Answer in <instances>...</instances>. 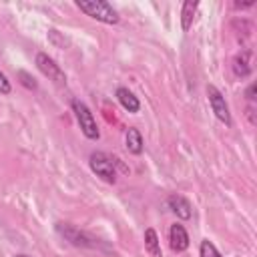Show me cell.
I'll list each match as a JSON object with an SVG mask.
<instances>
[{"mask_svg":"<svg viewBox=\"0 0 257 257\" xmlns=\"http://www.w3.org/2000/svg\"><path fill=\"white\" fill-rule=\"evenodd\" d=\"M199 257H223V255L219 253V249L209 239H203L199 245Z\"/></svg>","mask_w":257,"mask_h":257,"instance_id":"14","label":"cell"},{"mask_svg":"<svg viewBox=\"0 0 257 257\" xmlns=\"http://www.w3.org/2000/svg\"><path fill=\"white\" fill-rule=\"evenodd\" d=\"M16 76H18V80H20V84H22L24 88H28V90H36V88H38V82L34 80V76H32L30 72H26V70H18Z\"/></svg>","mask_w":257,"mask_h":257,"instance_id":"15","label":"cell"},{"mask_svg":"<svg viewBox=\"0 0 257 257\" xmlns=\"http://www.w3.org/2000/svg\"><path fill=\"white\" fill-rule=\"evenodd\" d=\"M231 68H233V74L239 76V78L249 76V74L253 72V50H251V48L241 50V52L233 58Z\"/></svg>","mask_w":257,"mask_h":257,"instance_id":"8","label":"cell"},{"mask_svg":"<svg viewBox=\"0 0 257 257\" xmlns=\"http://www.w3.org/2000/svg\"><path fill=\"white\" fill-rule=\"evenodd\" d=\"M76 6L80 12H84L86 16H90L102 24H118L120 22L118 12L104 0H78Z\"/></svg>","mask_w":257,"mask_h":257,"instance_id":"1","label":"cell"},{"mask_svg":"<svg viewBox=\"0 0 257 257\" xmlns=\"http://www.w3.org/2000/svg\"><path fill=\"white\" fill-rule=\"evenodd\" d=\"M14 257H28V255H24V253H20V255H14Z\"/></svg>","mask_w":257,"mask_h":257,"instance_id":"19","label":"cell"},{"mask_svg":"<svg viewBox=\"0 0 257 257\" xmlns=\"http://www.w3.org/2000/svg\"><path fill=\"white\" fill-rule=\"evenodd\" d=\"M255 4V0H249V2H235V8H251Z\"/></svg>","mask_w":257,"mask_h":257,"instance_id":"18","label":"cell"},{"mask_svg":"<svg viewBox=\"0 0 257 257\" xmlns=\"http://www.w3.org/2000/svg\"><path fill=\"white\" fill-rule=\"evenodd\" d=\"M207 98H209V104L215 112V116L225 124V126H231V112H229V104L223 96V92L215 86V84H209L207 86Z\"/></svg>","mask_w":257,"mask_h":257,"instance_id":"6","label":"cell"},{"mask_svg":"<svg viewBox=\"0 0 257 257\" xmlns=\"http://www.w3.org/2000/svg\"><path fill=\"white\" fill-rule=\"evenodd\" d=\"M167 205H169V209L179 217V219H183V221H187V219H191V215H193V209H191V203L183 197V195H177V193H173V195H169V199H167Z\"/></svg>","mask_w":257,"mask_h":257,"instance_id":"9","label":"cell"},{"mask_svg":"<svg viewBox=\"0 0 257 257\" xmlns=\"http://www.w3.org/2000/svg\"><path fill=\"white\" fill-rule=\"evenodd\" d=\"M70 106H72V112L76 116V122H78L80 131H82V135L86 139H90V141H96L100 137V131L96 126V120H94V114L90 112V108L78 98H72Z\"/></svg>","mask_w":257,"mask_h":257,"instance_id":"3","label":"cell"},{"mask_svg":"<svg viewBox=\"0 0 257 257\" xmlns=\"http://www.w3.org/2000/svg\"><path fill=\"white\" fill-rule=\"evenodd\" d=\"M116 100H118L120 106H122L124 110H128V112H139V108H141L139 98H137L128 88H124V86H118V88H116Z\"/></svg>","mask_w":257,"mask_h":257,"instance_id":"11","label":"cell"},{"mask_svg":"<svg viewBox=\"0 0 257 257\" xmlns=\"http://www.w3.org/2000/svg\"><path fill=\"white\" fill-rule=\"evenodd\" d=\"M54 229H56V233H58L64 241H68V243L74 245V247H80V249H96V247L102 245L96 237H92L90 233H86V231H82V229H78V227H74V225H70V223L58 221V223L54 225Z\"/></svg>","mask_w":257,"mask_h":257,"instance_id":"2","label":"cell"},{"mask_svg":"<svg viewBox=\"0 0 257 257\" xmlns=\"http://www.w3.org/2000/svg\"><path fill=\"white\" fill-rule=\"evenodd\" d=\"M145 249L151 257H163V251H161V243H159V235L153 227L145 229Z\"/></svg>","mask_w":257,"mask_h":257,"instance_id":"12","label":"cell"},{"mask_svg":"<svg viewBox=\"0 0 257 257\" xmlns=\"http://www.w3.org/2000/svg\"><path fill=\"white\" fill-rule=\"evenodd\" d=\"M124 147H126V151L133 153V155H141V153H143L145 143H143V135H141L139 128H135V126L126 128V135H124Z\"/></svg>","mask_w":257,"mask_h":257,"instance_id":"10","label":"cell"},{"mask_svg":"<svg viewBox=\"0 0 257 257\" xmlns=\"http://www.w3.org/2000/svg\"><path fill=\"white\" fill-rule=\"evenodd\" d=\"M197 8H199V2H191V0L183 2V8H181V26H183V30H185V32L191 28Z\"/></svg>","mask_w":257,"mask_h":257,"instance_id":"13","label":"cell"},{"mask_svg":"<svg viewBox=\"0 0 257 257\" xmlns=\"http://www.w3.org/2000/svg\"><path fill=\"white\" fill-rule=\"evenodd\" d=\"M12 92V84L8 80V76L0 70V94H10Z\"/></svg>","mask_w":257,"mask_h":257,"instance_id":"16","label":"cell"},{"mask_svg":"<svg viewBox=\"0 0 257 257\" xmlns=\"http://www.w3.org/2000/svg\"><path fill=\"white\" fill-rule=\"evenodd\" d=\"M90 169L96 177H100L104 183H114L116 181V171H114V159H110L106 153L102 151H94L88 159Z\"/></svg>","mask_w":257,"mask_h":257,"instance_id":"4","label":"cell"},{"mask_svg":"<svg viewBox=\"0 0 257 257\" xmlns=\"http://www.w3.org/2000/svg\"><path fill=\"white\" fill-rule=\"evenodd\" d=\"M255 88H257L255 84H249V86H247V90H245V96H247V100H249L251 104L255 102Z\"/></svg>","mask_w":257,"mask_h":257,"instance_id":"17","label":"cell"},{"mask_svg":"<svg viewBox=\"0 0 257 257\" xmlns=\"http://www.w3.org/2000/svg\"><path fill=\"white\" fill-rule=\"evenodd\" d=\"M169 245H171V249L175 253H183V251L189 249L191 239H189V233H187V229L183 225H179V223L171 225V229H169Z\"/></svg>","mask_w":257,"mask_h":257,"instance_id":"7","label":"cell"},{"mask_svg":"<svg viewBox=\"0 0 257 257\" xmlns=\"http://www.w3.org/2000/svg\"><path fill=\"white\" fill-rule=\"evenodd\" d=\"M36 68L44 74V76H48L54 84H58V86H64L66 84V74H64V70L54 62V58H50L46 52H38L36 54Z\"/></svg>","mask_w":257,"mask_h":257,"instance_id":"5","label":"cell"}]
</instances>
